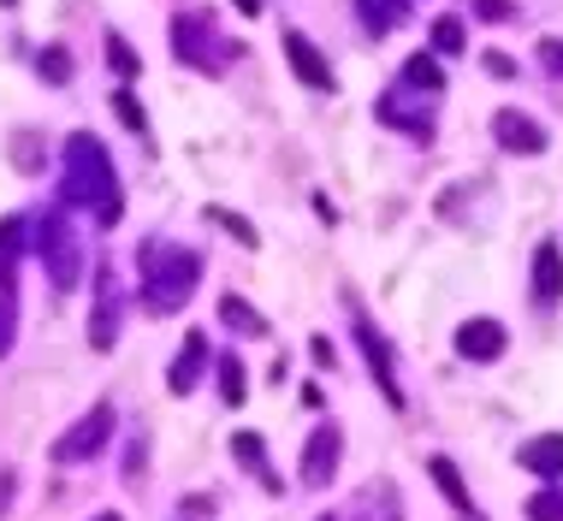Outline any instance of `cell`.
<instances>
[{
  "label": "cell",
  "instance_id": "obj_1",
  "mask_svg": "<svg viewBox=\"0 0 563 521\" xmlns=\"http://www.w3.org/2000/svg\"><path fill=\"white\" fill-rule=\"evenodd\" d=\"M445 89V71H439V59L433 54H409L404 59V71H398V84L379 96L374 113L386 119L391 131H409V136H433V119H428V107L433 96Z\"/></svg>",
  "mask_w": 563,
  "mask_h": 521
},
{
  "label": "cell",
  "instance_id": "obj_2",
  "mask_svg": "<svg viewBox=\"0 0 563 521\" xmlns=\"http://www.w3.org/2000/svg\"><path fill=\"white\" fill-rule=\"evenodd\" d=\"M66 202L101 213V225L119 220V178H113V160H108V148H101L89 131H78V136L66 143Z\"/></svg>",
  "mask_w": 563,
  "mask_h": 521
},
{
  "label": "cell",
  "instance_id": "obj_3",
  "mask_svg": "<svg viewBox=\"0 0 563 521\" xmlns=\"http://www.w3.org/2000/svg\"><path fill=\"white\" fill-rule=\"evenodd\" d=\"M196 279H202V267H196L190 250H173V243H148L143 250V302L155 314H173L196 290Z\"/></svg>",
  "mask_w": 563,
  "mask_h": 521
},
{
  "label": "cell",
  "instance_id": "obj_4",
  "mask_svg": "<svg viewBox=\"0 0 563 521\" xmlns=\"http://www.w3.org/2000/svg\"><path fill=\"white\" fill-rule=\"evenodd\" d=\"M173 48H178V59H190L196 71H220L225 59L238 54L232 42L214 36V19H202V12H196V19H173Z\"/></svg>",
  "mask_w": 563,
  "mask_h": 521
},
{
  "label": "cell",
  "instance_id": "obj_5",
  "mask_svg": "<svg viewBox=\"0 0 563 521\" xmlns=\"http://www.w3.org/2000/svg\"><path fill=\"white\" fill-rule=\"evenodd\" d=\"M108 433H113V409L101 403V409H89V415L54 444V456H59V463H84V456H96L101 444H108Z\"/></svg>",
  "mask_w": 563,
  "mask_h": 521
},
{
  "label": "cell",
  "instance_id": "obj_6",
  "mask_svg": "<svg viewBox=\"0 0 563 521\" xmlns=\"http://www.w3.org/2000/svg\"><path fill=\"white\" fill-rule=\"evenodd\" d=\"M42 255H48L59 290L78 279V243H71V232H66V220H59V213H48V225H42Z\"/></svg>",
  "mask_w": 563,
  "mask_h": 521
},
{
  "label": "cell",
  "instance_id": "obj_7",
  "mask_svg": "<svg viewBox=\"0 0 563 521\" xmlns=\"http://www.w3.org/2000/svg\"><path fill=\"white\" fill-rule=\"evenodd\" d=\"M493 136L510 148V155H540V148H545V131L522 113V107H505V113H493Z\"/></svg>",
  "mask_w": 563,
  "mask_h": 521
},
{
  "label": "cell",
  "instance_id": "obj_8",
  "mask_svg": "<svg viewBox=\"0 0 563 521\" xmlns=\"http://www.w3.org/2000/svg\"><path fill=\"white\" fill-rule=\"evenodd\" d=\"M456 356L463 362H498L505 356V326H498V320H463V326H456Z\"/></svg>",
  "mask_w": 563,
  "mask_h": 521
},
{
  "label": "cell",
  "instance_id": "obj_9",
  "mask_svg": "<svg viewBox=\"0 0 563 521\" xmlns=\"http://www.w3.org/2000/svg\"><path fill=\"white\" fill-rule=\"evenodd\" d=\"M285 59L297 66V78L309 84V89H332V66H327V54L314 48L302 30H285Z\"/></svg>",
  "mask_w": 563,
  "mask_h": 521
},
{
  "label": "cell",
  "instance_id": "obj_10",
  "mask_svg": "<svg viewBox=\"0 0 563 521\" xmlns=\"http://www.w3.org/2000/svg\"><path fill=\"white\" fill-rule=\"evenodd\" d=\"M356 332H362V350H368V367H374L379 391H386V403L404 409V386H398V374H391V350H386V339H379L368 320H356Z\"/></svg>",
  "mask_w": 563,
  "mask_h": 521
},
{
  "label": "cell",
  "instance_id": "obj_11",
  "mask_svg": "<svg viewBox=\"0 0 563 521\" xmlns=\"http://www.w3.org/2000/svg\"><path fill=\"white\" fill-rule=\"evenodd\" d=\"M558 297H563V250H558V243H540V250H534V302H540V309H552Z\"/></svg>",
  "mask_w": 563,
  "mask_h": 521
},
{
  "label": "cell",
  "instance_id": "obj_12",
  "mask_svg": "<svg viewBox=\"0 0 563 521\" xmlns=\"http://www.w3.org/2000/svg\"><path fill=\"white\" fill-rule=\"evenodd\" d=\"M332 468H339V426H321V433L309 439V456H302V480L327 486Z\"/></svg>",
  "mask_w": 563,
  "mask_h": 521
},
{
  "label": "cell",
  "instance_id": "obj_13",
  "mask_svg": "<svg viewBox=\"0 0 563 521\" xmlns=\"http://www.w3.org/2000/svg\"><path fill=\"white\" fill-rule=\"evenodd\" d=\"M522 468L528 474H563V433H545V439H534V444H522Z\"/></svg>",
  "mask_w": 563,
  "mask_h": 521
},
{
  "label": "cell",
  "instance_id": "obj_14",
  "mask_svg": "<svg viewBox=\"0 0 563 521\" xmlns=\"http://www.w3.org/2000/svg\"><path fill=\"white\" fill-rule=\"evenodd\" d=\"M356 7H362V19H368L374 36H386V30H398L409 19V7H416V0H356Z\"/></svg>",
  "mask_w": 563,
  "mask_h": 521
},
{
  "label": "cell",
  "instance_id": "obj_15",
  "mask_svg": "<svg viewBox=\"0 0 563 521\" xmlns=\"http://www.w3.org/2000/svg\"><path fill=\"white\" fill-rule=\"evenodd\" d=\"M202 356H208V344L190 332V344L178 350V362H173V391H178V397H185V391L196 386V379H202Z\"/></svg>",
  "mask_w": 563,
  "mask_h": 521
},
{
  "label": "cell",
  "instance_id": "obj_16",
  "mask_svg": "<svg viewBox=\"0 0 563 521\" xmlns=\"http://www.w3.org/2000/svg\"><path fill=\"white\" fill-rule=\"evenodd\" d=\"M12 332H19V290H12V267H0V356L12 350Z\"/></svg>",
  "mask_w": 563,
  "mask_h": 521
},
{
  "label": "cell",
  "instance_id": "obj_17",
  "mask_svg": "<svg viewBox=\"0 0 563 521\" xmlns=\"http://www.w3.org/2000/svg\"><path fill=\"white\" fill-rule=\"evenodd\" d=\"M220 320H225L232 332H243V339H262V332H267V320L250 314V302H243V297H225V302H220Z\"/></svg>",
  "mask_w": 563,
  "mask_h": 521
},
{
  "label": "cell",
  "instance_id": "obj_18",
  "mask_svg": "<svg viewBox=\"0 0 563 521\" xmlns=\"http://www.w3.org/2000/svg\"><path fill=\"white\" fill-rule=\"evenodd\" d=\"M428 474H433L439 486H445V498L456 503V510H468V492H463V480H456V468L445 463V456H433V463H428Z\"/></svg>",
  "mask_w": 563,
  "mask_h": 521
},
{
  "label": "cell",
  "instance_id": "obj_19",
  "mask_svg": "<svg viewBox=\"0 0 563 521\" xmlns=\"http://www.w3.org/2000/svg\"><path fill=\"white\" fill-rule=\"evenodd\" d=\"M108 59H113L119 78H143V59L131 54V42H125V36H108Z\"/></svg>",
  "mask_w": 563,
  "mask_h": 521
},
{
  "label": "cell",
  "instance_id": "obj_20",
  "mask_svg": "<svg viewBox=\"0 0 563 521\" xmlns=\"http://www.w3.org/2000/svg\"><path fill=\"white\" fill-rule=\"evenodd\" d=\"M463 19H433V48L439 54H463Z\"/></svg>",
  "mask_w": 563,
  "mask_h": 521
},
{
  "label": "cell",
  "instance_id": "obj_21",
  "mask_svg": "<svg viewBox=\"0 0 563 521\" xmlns=\"http://www.w3.org/2000/svg\"><path fill=\"white\" fill-rule=\"evenodd\" d=\"M220 391H225V403H243V391H250V379H243V362H238V356L220 362Z\"/></svg>",
  "mask_w": 563,
  "mask_h": 521
},
{
  "label": "cell",
  "instance_id": "obj_22",
  "mask_svg": "<svg viewBox=\"0 0 563 521\" xmlns=\"http://www.w3.org/2000/svg\"><path fill=\"white\" fill-rule=\"evenodd\" d=\"M36 66H42V78H54V84H66V78H71V54H66V48H42Z\"/></svg>",
  "mask_w": 563,
  "mask_h": 521
},
{
  "label": "cell",
  "instance_id": "obj_23",
  "mask_svg": "<svg viewBox=\"0 0 563 521\" xmlns=\"http://www.w3.org/2000/svg\"><path fill=\"white\" fill-rule=\"evenodd\" d=\"M208 213H214V220H220V225H225V232H232L238 243H250V250L262 243V237H255V225H250V220H238V213H225V208H208Z\"/></svg>",
  "mask_w": 563,
  "mask_h": 521
},
{
  "label": "cell",
  "instance_id": "obj_24",
  "mask_svg": "<svg viewBox=\"0 0 563 521\" xmlns=\"http://www.w3.org/2000/svg\"><path fill=\"white\" fill-rule=\"evenodd\" d=\"M528 516H534V521H563V498L558 492H540L534 503H528Z\"/></svg>",
  "mask_w": 563,
  "mask_h": 521
},
{
  "label": "cell",
  "instance_id": "obj_25",
  "mask_svg": "<svg viewBox=\"0 0 563 521\" xmlns=\"http://www.w3.org/2000/svg\"><path fill=\"white\" fill-rule=\"evenodd\" d=\"M113 113L125 119L131 131H143V107H136V96H125V89H119V96H113Z\"/></svg>",
  "mask_w": 563,
  "mask_h": 521
},
{
  "label": "cell",
  "instance_id": "obj_26",
  "mask_svg": "<svg viewBox=\"0 0 563 521\" xmlns=\"http://www.w3.org/2000/svg\"><path fill=\"white\" fill-rule=\"evenodd\" d=\"M540 66L563 84V42H558V36H552V42H540Z\"/></svg>",
  "mask_w": 563,
  "mask_h": 521
},
{
  "label": "cell",
  "instance_id": "obj_27",
  "mask_svg": "<svg viewBox=\"0 0 563 521\" xmlns=\"http://www.w3.org/2000/svg\"><path fill=\"white\" fill-rule=\"evenodd\" d=\"M475 19H498V24H505V19H516V7H510V0H475Z\"/></svg>",
  "mask_w": 563,
  "mask_h": 521
},
{
  "label": "cell",
  "instance_id": "obj_28",
  "mask_svg": "<svg viewBox=\"0 0 563 521\" xmlns=\"http://www.w3.org/2000/svg\"><path fill=\"white\" fill-rule=\"evenodd\" d=\"M486 71H493V78H498V84H510V78H516V66H510V59H505V54H486Z\"/></svg>",
  "mask_w": 563,
  "mask_h": 521
},
{
  "label": "cell",
  "instance_id": "obj_29",
  "mask_svg": "<svg viewBox=\"0 0 563 521\" xmlns=\"http://www.w3.org/2000/svg\"><path fill=\"white\" fill-rule=\"evenodd\" d=\"M232 7H238V12H262V0H232Z\"/></svg>",
  "mask_w": 563,
  "mask_h": 521
},
{
  "label": "cell",
  "instance_id": "obj_30",
  "mask_svg": "<svg viewBox=\"0 0 563 521\" xmlns=\"http://www.w3.org/2000/svg\"><path fill=\"white\" fill-rule=\"evenodd\" d=\"M101 521H119V516H101Z\"/></svg>",
  "mask_w": 563,
  "mask_h": 521
},
{
  "label": "cell",
  "instance_id": "obj_31",
  "mask_svg": "<svg viewBox=\"0 0 563 521\" xmlns=\"http://www.w3.org/2000/svg\"><path fill=\"white\" fill-rule=\"evenodd\" d=\"M0 7H12V0H0Z\"/></svg>",
  "mask_w": 563,
  "mask_h": 521
},
{
  "label": "cell",
  "instance_id": "obj_32",
  "mask_svg": "<svg viewBox=\"0 0 563 521\" xmlns=\"http://www.w3.org/2000/svg\"><path fill=\"white\" fill-rule=\"evenodd\" d=\"M321 521H327V516H321Z\"/></svg>",
  "mask_w": 563,
  "mask_h": 521
},
{
  "label": "cell",
  "instance_id": "obj_33",
  "mask_svg": "<svg viewBox=\"0 0 563 521\" xmlns=\"http://www.w3.org/2000/svg\"><path fill=\"white\" fill-rule=\"evenodd\" d=\"M475 521H481V516H475Z\"/></svg>",
  "mask_w": 563,
  "mask_h": 521
}]
</instances>
